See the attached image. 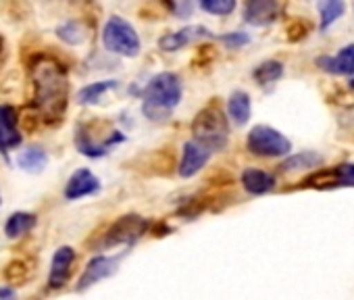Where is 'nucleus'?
<instances>
[{
  "mask_svg": "<svg viewBox=\"0 0 354 300\" xmlns=\"http://www.w3.org/2000/svg\"><path fill=\"white\" fill-rule=\"evenodd\" d=\"M38 219L34 213H26V211H19V213H13L9 219H7V225H5V234L7 238L15 240V238H21L26 234H30L34 227H36Z\"/></svg>",
  "mask_w": 354,
  "mask_h": 300,
  "instance_id": "4be33fe9",
  "label": "nucleus"
},
{
  "mask_svg": "<svg viewBox=\"0 0 354 300\" xmlns=\"http://www.w3.org/2000/svg\"><path fill=\"white\" fill-rule=\"evenodd\" d=\"M5 55H7V50H5V38L0 36V63L5 61Z\"/></svg>",
  "mask_w": 354,
  "mask_h": 300,
  "instance_id": "7c9ffc66",
  "label": "nucleus"
},
{
  "mask_svg": "<svg viewBox=\"0 0 354 300\" xmlns=\"http://www.w3.org/2000/svg\"><path fill=\"white\" fill-rule=\"evenodd\" d=\"M335 174H337L339 188H354V163L335 165Z\"/></svg>",
  "mask_w": 354,
  "mask_h": 300,
  "instance_id": "bb28decb",
  "label": "nucleus"
},
{
  "mask_svg": "<svg viewBox=\"0 0 354 300\" xmlns=\"http://www.w3.org/2000/svg\"><path fill=\"white\" fill-rule=\"evenodd\" d=\"M203 11L211 15H232L236 11V0H198Z\"/></svg>",
  "mask_w": 354,
  "mask_h": 300,
  "instance_id": "393cba45",
  "label": "nucleus"
},
{
  "mask_svg": "<svg viewBox=\"0 0 354 300\" xmlns=\"http://www.w3.org/2000/svg\"><path fill=\"white\" fill-rule=\"evenodd\" d=\"M125 135L117 129H113L109 123L102 121H90L82 123L75 129V146L82 155L90 159H100L109 153V148L123 142Z\"/></svg>",
  "mask_w": 354,
  "mask_h": 300,
  "instance_id": "20e7f679",
  "label": "nucleus"
},
{
  "mask_svg": "<svg viewBox=\"0 0 354 300\" xmlns=\"http://www.w3.org/2000/svg\"><path fill=\"white\" fill-rule=\"evenodd\" d=\"M246 148L263 159H279L292 153V142L271 125H254L246 135Z\"/></svg>",
  "mask_w": 354,
  "mask_h": 300,
  "instance_id": "423d86ee",
  "label": "nucleus"
},
{
  "mask_svg": "<svg viewBox=\"0 0 354 300\" xmlns=\"http://www.w3.org/2000/svg\"><path fill=\"white\" fill-rule=\"evenodd\" d=\"M227 115H230L232 123H236L238 127H242V125H246L250 121L252 102H250L248 92L236 90V92L230 94V98H227Z\"/></svg>",
  "mask_w": 354,
  "mask_h": 300,
  "instance_id": "f3484780",
  "label": "nucleus"
},
{
  "mask_svg": "<svg viewBox=\"0 0 354 300\" xmlns=\"http://www.w3.org/2000/svg\"><path fill=\"white\" fill-rule=\"evenodd\" d=\"M57 36H59L63 42L75 46V44H82V42L86 40V30H84V26L77 24V21H67V24H63V26L57 30Z\"/></svg>",
  "mask_w": 354,
  "mask_h": 300,
  "instance_id": "b1692460",
  "label": "nucleus"
},
{
  "mask_svg": "<svg viewBox=\"0 0 354 300\" xmlns=\"http://www.w3.org/2000/svg\"><path fill=\"white\" fill-rule=\"evenodd\" d=\"M102 44L109 53L125 57V59H133L142 50V42L133 26L117 15L106 19L102 28Z\"/></svg>",
  "mask_w": 354,
  "mask_h": 300,
  "instance_id": "39448f33",
  "label": "nucleus"
},
{
  "mask_svg": "<svg viewBox=\"0 0 354 300\" xmlns=\"http://www.w3.org/2000/svg\"><path fill=\"white\" fill-rule=\"evenodd\" d=\"M75 263V250L71 246H61L57 248V252L53 254V263H50V273H48V288L59 290L67 283L71 269Z\"/></svg>",
  "mask_w": 354,
  "mask_h": 300,
  "instance_id": "ddd939ff",
  "label": "nucleus"
},
{
  "mask_svg": "<svg viewBox=\"0 0 354 300\" xmlns=\"http://www.w3.org/2000/svg\"><path fill=\"white\" fill-rule=\"evenodd\" d=\"M288 32H290V36H288V38H290V40H294V42H298V40H302V38L310 32V26H308L306 21H302V19H296V21H294V26H292Z\"/></svg>",
  "mask_w": 354,
  "mask_h": 300,
  "instance_id": "c85d7f7f",
  "label": "nucleus"
},
{
  "mask_svg": "<svg viewBox=\"0 0 354 300\" xmlns=\"http://www.w3.org/2000/svg\"><path fill=\"white\" fill-rule=\"evenodd\" d=\"M21 144L19 117L15 106L3 104L0 106V153H9Z\"/></svg>",
  "mask_w": 354,
  "mask_h": 300,
  "instance_id": "f8f14e48",
  "label": "nucleus"
},
{
  "mask_svg": "<svg viewBox=\"0 0 354 300\" xmlns=\"http://www.w3.org/2000/svg\"><path fill=\"white\" fill-rule=\"evenodd\" d=\"M242 186L248 194L252 196H263L267 192H271L275 188V178L263 169H244L242 171Z\"/></svg>",
  "mask_w": 354,
  "mask_h": 300,
  "instance_id": "dca6fc26",
  "label": "nucleus"
},
{
  "mask_svg": "<svg viewBox=\"0 0 354 300\" xmlns=\"http://www.w3.org/2000/svg\"><path fill=\"white\" fill-rule=\"evenodd\" d=\"M317 67L331 75H354V44L342 46L337 55L319 57Z\"/></svg>",
  "mask_w": 354,
  "mask_h": 300,
  "instance_id": "4468645a",
  "label": "nucleus"
},
{
  "mask_svg": "<svg viewBox=\"0 0 354 300\" xmlns=\"http://www.w3.org/2000/svg\"><path fill=\"white\" fill-rule=\"evenodd\" d=\"M34 77V104L40 115L53 123L61 121L69 100L67 69L53 57H40L32 69Z\"/></svg>",
  "mask_w": 354,
  "mask_h": 300,
  "instance_id": "f257e3e1",
  "label": "nucleus"
},
{
  "mask_svg": "<svg viewBox=\"0 0 354 300\" xmlns=\"http://www.w3.org/2000/svg\"><path fill=\"white\" fill-rule=\"evenodd\" d=\"M117 86H119L117 79H104V82L88 84V86H84V88L77 92L75 100H77L80 104H98V102H100L111 90H115Z\"/></svg>",
  "mask_w": 354,
  "mask_h": 300,
  "instance_id": "412c9836",
  "label": "nucleus"
},
{
  "mask_svg": "<svg viewBox=\"0 0 354 300\" xmlns=\"http://www.w3.org/2000/svg\"><path fill=\"white\" fill-rule=\"evenodd\" d=\"M125 256H127V250H123L121 254H98V256H94V259L86 265V269H84V273H82V277H80L75 290H77V292H84V290L92 288L94 283H98L100 279H106V277L115 275V273L119 271L121 261H123Z\"/></svg>",
  "mask_w": 354,
  "mask_h": 300,
  "instance_id": "6e6552de",
  "label": "nucleus"
},
{
  "mask_svg": "<svg viewBox=\"0 0 354 300\" xmlns=\"http://www.w3.org/2000/svg\"><path fill=\"white\" fill-rule=\"evenodd\" d=\"M219 40H221L230 50H238V48H244L246 44H250V36H248L246 32H230V34L219 36Z\"/></svg>",
  "mask_w": 354,
  "mask_h": 300,
  "instance_id": "a878e982",
  "label": "nucleus"
},
{
  "mask_svg": "<svg viewBox=\"0 0 354 300\" xmlns=\"http://www.w3.org/2000/svg\"><path fill=\"white\" fill-rule=\"evenodd\" d=\"M148 229V221L140 215H123L119 217L104 234V240H102V248H117V246H133Z\"/></svg>",
  "mask_w": 354,
  "mask_h": 300,
  "instance_id": "0eeeda50",
  "label": "nucleus"
},
{
  "mask_svg": "<svg viewBox=\"0 0 354 300\" xmlns=\"http://www.w3.org/2000/svg\"><path fill=\"white\" fill-rule=\"evenodd\" d=\"M182 96H184V86L180 75L173 71H160L148 82L144 90L142 113L150 121L156 123L167 121L175 111V106L180 104Z\"/></svg>",
  "mask_w": 354,
  "mask_h": 300,
  "instance_id": "f03ea898",
  "label": "nucleus"
},
{
  "mask_svg": "<svg viewBox=\"0 0 354 300\" xmlns=\"http://www.w3.org/2000/svg\"><path fill=\"white\" fill-rule=\"evenodd\" d=\"M211 150L205 146V144H201V142H196V140H190V142H186L184 144V150H182V161H180V176L184 178V180H190V178H194L196 174H201L203 171V167L209 163V159H211Z\"/></svg>",
  "mask_w": 354,
  "mask_h": 300,
  "instance_id": "9d476101",
  "label": "nucleus"
},
{
  "mask_svg": "<svg viewBox=\"0 0 354 300\" xmlns=\"http://www.w3.org/2000/svg\"><path fill=\"white\" fill-rule=\"evenodd\" d=\"M5 275H7V279H9V281H13V283H21V281H26V277H28V269H26V265H24L21 261H13V263L7 267Z\"/></svg>",
  "mask_w": 354,
  "mask_h": 300,
  "instance_id": "cd10ccee",
  "label": "nucleus"
},
{
  "mask_svg": "<svg viewBox=\"0 0 354 300\" xmlns=\"http://www.w3.org/2000/svg\"><path fill=\"white\" fill-rule=\"evenodd\" d=\"M98 190H100V180L90 169H77L65 186V198L80 200L84 196L96 194Z\"/></svg>",
  "mask_w": 354,
  "mask_h": 300,
  "instance_id": "2eb2a0df",
  "label": "nucleus"
},
{
  "mask_svg": "<svg viewBox=\"0 0 354 300\" xmlns=\"http://www.w3.org/2000/svg\"><path fill=\"white\" fill-rule=\"evenodd\" d=\"M283 75V63L281 61H263L261 65L254 67L252 71V77L259 86H269V84H275L277 79H281Z\"/></svg>",
  "mask_w": 354,
  "mask_h": 300,
  "instance_id": "5701e85b",
  "label": "nucleus"
},
{
  "mask_svg": "<svg viewBox=\"0 0 354 300\" xmlns=\"http://www.w3.org/2000/svg\"><path fill=\"white\" fill-rule=\"evenodd\" d=\"M192 135L196 142L205 144L211 153L223 150L230 142V123L223 109L217 102L207 104L192 121Z\"/></svg>",
  "mask_w": 354,
  "mask_h": 300,
  "instance_id": "7ed1b4c3",
  "label": "nucleus"
},
{
  "mask_svg": "<svg viewBox=\"0 0 354 300\" xmlns=\"http://www.w3.org/2000/svg\"><path fill=\"white\" fill-rule=\"evenodd\" d=\"M286 9V0H246L244 21L254 28H267L275 24Z\"/></svg>",
  "mask_w": 354,
  "mask_h": 300,
  "instance_id": "1a4fd4ad",
  "label": "nucleus"
},
{
  "mask_svg": "<svg viewBox=\"0 0 354 300\" xmlns=\"http://www.w3.org/2000/svg\"><path fill=\"white\" fill-rule=\"evenodd\" d=\"M205 38H213V34L205 26H188V28H182L177 32L165 34L158 40V48L162 53H177V50H182V48H186L198 40H205Z\"/></svg>",
  "mask_w": 354,
  "mask_h": 300,
  "instance_id": "9b49d317",
  "label": "nucleus"
},
{
  "mask_svg": "<svg viewBox=\"0 0 354 300\" xmlns=\"http://www.w3.org/2000/svg\"><path fill=\"white\" fill-rule=\"evenodd\" d=\"M17 165L28 174H40L48 165V155L40 146H28L17 155Z\"/></svg>",
  "mask_w": 354,
  "mask_h": 300,
  "instance_id": "a211bd4d",
  "label": "nucleus"
},
{
  "mask_svg": "<svg viewBox=\"0 0 354 300\" xmlns=\"http://www.w3.org/2000/svg\"><path fill=\"white\" fill-rule=\"evenodd\" d=\"M0 298H15V290L13 288H0Z\"/></svg>",
  "mask_w": 354,
  "mask_h": 300,
  "instance_id": "c756f323",
  "label": "nucleus"
},
{
  "mask_svg": "<svg viewBox=\"0 0 354 300\" xmlns=\"http://www.w3.org/2000/svg\"><path fill=\"white\" fill-rule=\"evenodd\" d=\"M0 203H3V200H0Z\"/></svg>",
  "mask_w": 354,
  "mask_h": 300,
  "instance_id": "2f4dec72",
  "label": "nucleus"
},
{
  "mask_svg": "<svg viewBox=\"0 0 354 300\" xmlns=\"http://www.w3.org/2000/svg\"><path fill=\"white\" fill-rule=\"evenodd\" d=\"M319 32H327L344 13H346V0H319Z\"/></svg>",
  "mask_w": 354,
  "mask_h": 300,
  "instance_id": "6ab92c4d",
  "label": "nucleus"
},
{
  "mask_svg": "<svg viewBox=\"0 0 354 300\" xmlns=\"http://www.w3.org/2000/svg\"><path fill=\"white\" fill-rule=\"evenodd\" d=\"M321 165H323V157L319 153H313V150H302V153L288 155V159L279 165V169L290 174V171H300V169H317Z\"/></svg>",
  "mask_w": 354,
  "mask_h": 300,
  "instance_id": "aec40b11",
  "label": "nucleus"
}]
</instances>
